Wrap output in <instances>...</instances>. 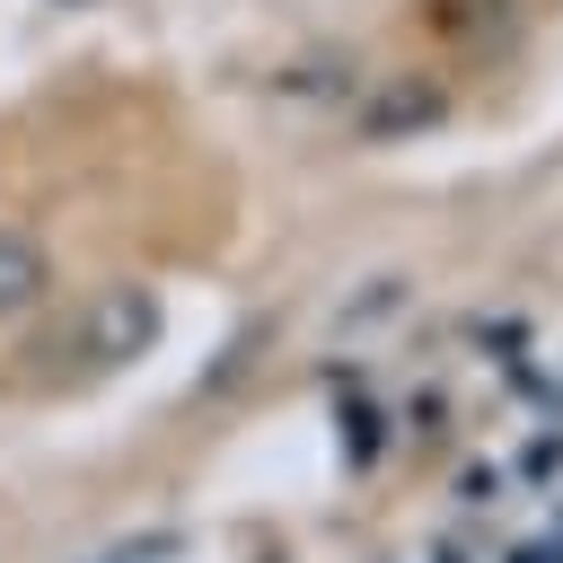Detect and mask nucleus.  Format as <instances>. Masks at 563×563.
I'll return each mask as SVG.
<instances>
[{
	"mask_svg": "<svg viewBox=\"0 0 563 563\" xmlns=\"http://www.w3.org/2000/svg\"><path fill=\"white\" fill-rule=\"evenodd\" d=\"M44 299V246L26 229H0V317H26Z\"/></svg>",
	"mask_w": 563,
	"mask_h": 563,
	"instance_id": "nucleus-2",
	"label": "nucleus"
},
{
	"mask_svg": "<svg viewBox=\"0 0 563 563\" xmlns=\"http://www.w3.org/2000/svg\"><path fill=\"white\" fill-rule=\"evenodd\" d=\"M158 334V308L141 299V290H106L97 308H88V352L97 361H123V352H141Z\"/></svg>",
	"mask_w": 563,
	"mask_h": 563,
	"instance_id": "nucleus-1",
	"label": "nucleus"
}]
</instances>
